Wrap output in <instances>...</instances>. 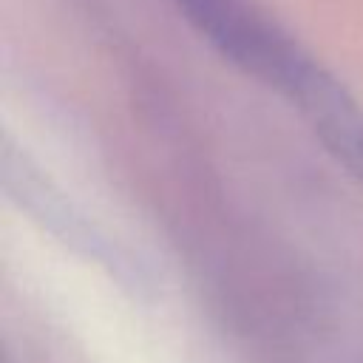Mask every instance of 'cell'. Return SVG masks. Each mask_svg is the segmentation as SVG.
<instances>
[{"instance_id": "1", "label": "cell", "mask_w": 363, "mask_h": 363, "mask_svg": "<svg viewBox=\"0 0 363 363\" xmlns=\"http://www.w3.org/2000/svg\"><path fill=\"white\" fill-rule=\"evenodd\" d=\"M261 82L298 111L315 139L363 187V108L346 85L337 82L335 74L298 40L275 57Z\"/></svg>"}, {"instance_id": "2", "label": "cell", "mask_w": 363, "mask_h": 363, "mask_svg": "<svg viewBox=\"0 0 363 363\" xmlns=\"http://www.w3.org/2000/svg\"><path fill=\"white\" fill-rule=\"evenodd\" d=\"M3 182H6V190L34 218H40L51 233H57L65 244H71L74 250L85 252L88 258L105 264L116 275H133L130 261H125L116 252V247H111V241L105 235H99L79 213H74L71 204H65L62 196L57 190H51L26 159H17L9 142L3 147Z\"/></svg>"}]
</instances>
